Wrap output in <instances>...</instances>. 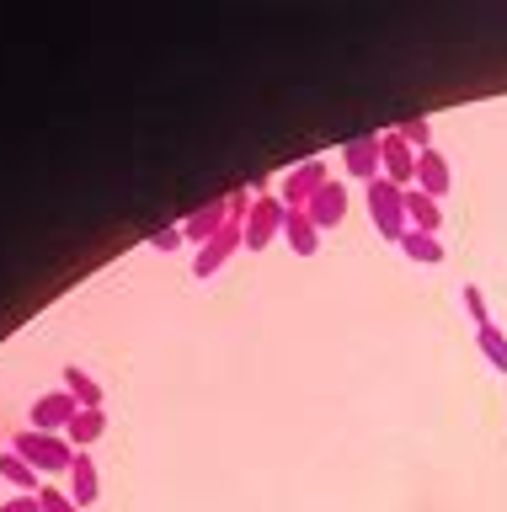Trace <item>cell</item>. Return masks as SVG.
<instances>
[{
    "instance_id": "cell-1",
    "label": "cell",
    "mask_w": 507,
    "mask_h": 512,
    "mask_svg": "<svg viewBox=\"0 0 507 512\" xmlns=\"http://www.w3.org/2000/svg\"><path fill=\"white\" fill-rule=\"evenodd\" d=\"M11 448L33 464L38 475H70V464H75V448H70V438H54V432H17L11 438Z\"/></svg>"
},
{
    "instance_id": "cell-2",
    "label": "cell",
    "mask_w": 507,
    "mask_h": 512,
    "mask_svg": "<svg viewBox=\"0 0 507 512\" xmlns=\"http://www.w3.org/2000/svg\"><path fill=\"white\" fill-rule=\"evenodd\" d=\"M369 219H374V230L385 240H395V246H401V235L411 230V224H406V192L395 182H385V176L369 182Z\"/></svg>"
},
{
    "instance_id": "cell-3",
    "label": "cell",
    "mask_w": 507,
    "mask_h": 512,
    "mask_svg": "<svg viewBox=\"0 0 507 512\" xmlns=\"http://www.w3.org/2000/svg\"><path fill=\"white\" fill-rule=\"evenodd\" d=\"M379 176H385V182H395L401 192L417 187V150H411V144L395 134V128H385V134H379Z\"/></svg>"
},
{
    "instance_id": "cell-4",
    "label": "cell",
    "mask_w": 507,
    "mask_h": 512,
    "mask_svg": "<svg viewBox=\"0 0 507 512\" xmlns=\"http://www.w3.org/2000/svg\"><path fill=\"white\" fill-rule=\"evenodd\" d=\"M283 214H289V208H283V198H273V192L251 203V214H246V251H267V246H273V240L283 235Z\"/></svg>"
},
{
    "instance_id": "cell-5",
    "label": "cell",
    "mask_w": 507,
    "mask_h": 512,
    "mask_svg": "<svg viewBox=\"0 0 507 512\" xmlns=\"http://www.w3.org/2000/svg\"><path fill=\"white\" fill-rule=\"evenodd\" d=\"M75 416H81V406H75L70 390H49V395L33 400V432H54V438H65Z\"/></svg>"
},
{
    "instance_id": "cell-6",
    "label": "cell",
    "mask_w": 507,
    "mask_h": 512,
    "mask_svg": "<svg viewBox=\"0 0 507 512\" xmlns=\"http://www.w3.org/2000/svg\"><path fill=\"white\" fill-rule=\"evenodd\" d=\"M241 246H246V224H235V219H230L225 230H219V235L209 240V246L198 251V262H193V278H214V272L225 267L230 256L241 251Z\"/></svg>"
},
{
    "instance_id": "cell-7",
    "label": "cell",
    "mask_w": 507,
    "mask_h": 512,
    "mask_svg": "<svg viewBox=\"0 0 507 512\" xmlns=\"http://www.w3.org/2000/svg\"><path fill=\"white\" fill-rule=\"evenodd\" d=\"M342 171L353 182H379V134H353L342 144Z\"/></svg>"
},
{
    "instance_id": "cell-8",
    "label": "cell",
    "mask_w": 507,
    "mask_h": 512,
    "mask_svg": "<svg viewBox=\"0 0 507 512\" xmlns=\"http://www.w3.org/2000/svg\"><path fill=\"white\" fill-rule=\"evenodd\" d=\"M326 182H331V176H326V160H305V166H294L289 176H283V208H305Z\"/></svg>"
},
{
    "instance_id": "cell-9",
    "label": "cell",
    "mask_w": 507,
    "mask_h": 512,
    "mask_svg": "<svg viewBox=\"0 0 507 512\" xmlns=\"http://www.w3.org/2000/svg\"><path fill=\"white\" fill-rule=\"evenodd\" d=\"M225 224H230V208H225V198H219V203H203V208H193V214L182 219V240L203 251V246H209V240H214L219 230H225Z\"/></svg>"
},
{
    "instance_id": "cell-10",
    "label": "cell",
    "mask_w": 507,
    "mask_h": 512,
    "mask_svg": "<svg viewBox=\"0 0 507 512\" xmlns=\"http://www.w3.org/2000/svg\"><path fill=\"white\" fill-rule=\"evenodd\" d=\"M305 214L315 219V230H337V224L347 219V182H326V187L305 203Z\"/></svg>"
},
{
    "instance_id": "cell-11",
    "label": "cell",
    "mask_w": 507,
    "mask_h": 512,
    "mask_svg": "<svg viewBox=\"0 0 507 512\" xmlns=\"http://www.w3.org/2000/svg\"><path fill=\"white\" fill-rule=\"evenodd\" d=\"M0 480L11 486V496H38L43 486H49V480H43L33 464L17 454V448H6V454H0Z\"/></svg>"
},
{
    "instance_id": "cell-12",
    "label": "cell",
    "mask_w": 507,
    "mask_h": 512,
    "mask_svg": "<svg viewBox=\"0 0 507 512\" xmlns=\"http://www.w3.org/2000/svg\"><path fill=\"white\" fill-rule=\"evenodd\" d=\"M65 491L75 496V507H91L97 502V491H102V480H97V459L91 454H75V464H70V475H65Z\"/></svg>"
},
{
    "instance_id": "cell-13",
    "label": "cell",
    "mask_w": 507,
    "mask_h": 512,
    "mask_svg": "<svg viewBox=\"0 0 507 512\" xmlns=\"http://www.w3.org/2000/svg\"><path fill=\"white\" fill-rule=\"evenodd\" d=\"M283 240H289L294 256H315V251H321V230H315V219L305 214V208H289V214H283Z\"/></svg>"
},
{
    "instance_id": "cell-14",
    "label": "cell",
    "mask_w": 507,
    "mask_h": 512,
    "mask_svg": "<svg viewBox=\"0 0 507 512\" xmlns=\"http://www.w3.org/2000/svg\"><path fill=\"white\" fill-rule=\"evenodd\" d=\"M449 187H454L449 160H443L438 150H422V155H417V192H427V198H443Z\"/></svg>"
},
{
    "instance_id": "cell-15",
    "label": "cell",
    "mask_w": 507,
    "mask_h": 512,
    "mask_svg": "<svg viewBox=\"0 0 507 512\" xmlns=\"http://www.w3.org/2000/svg\"><path fill=\"white\" fill-rule=\"evenodd\" d=\"M406 224H411V230H422V235H438V230H443L438 198H427V192L411 187V192H406Z\"/></svg>"
},
{
    "instance_id": "cell-16",
    "label": "cell",
    "mask_w": 507,
    "mask_h": 512,
    "mask_svg": "<svg viewBox=\"0 0 507 512\" xmlns=\"http://www.w3.org/2000/svg\"><path fill=\"white\" fill-rule=\"evenodd\" d=\"M65 390L75 395V406H81V411H102V400H107V390H102V384L97 379H91L86 374V368H65Z\"/></svg>"
},
{
    "instance_id": "cell-17",
    "label": "cell",
    "mask_w": 507,
    "mask_h": 512,
    "mask_svg": "<svg viewBox=\"0 0 507 512\" xmlns=\"http://www.w3.org/2000/svg\"><path fill=\"white\" fill-rule=\"evenodd\" d=\"M102 432H107V411H81V416L70 422V432H65V438H70V448H75V454H91V443H97Z\"/></svg>"
},
{
    "instance_id": "cell-18",
    "label": "cell",
    "mask_w": 507,
    "mask_h": 512,
    "mask_svg": "<svg viewBox=\"0 0 507 512\" xmlns=\"http://www.w3.org/2000/svg\"><path fill=\"white\" fill-rule=\"evenodd\" d=\"M401 251H406V262H417V267H438L443 262V240L438 235H422V230H406L401 235Z\"/></svg>"
},
{
    "instance_id": "cell-19",
    "label": "cell",
    "mask_w": 507,
    "mask_h": 512,
    "mask_svg": "<svg viewBox=\"0 0 507 512\" xmlns=\"http://www.w3.org/2000/svg\"><path fill=\"white\" fill-rule=\"evenodd\" d=\"M475 342H481V352H486V363L497 368V374H507V331L491 320V326H481L475 331Z\"/></svg>"
},
{
    "instance_id": "cell-20",
    "label": "cell",
    "mask_w": 507,
    "mask_h": 512,
    "mask_svg": "<svg viewBox=\"0 0 507 512\" xmlns=\"http://www.w3.org/2000/svg\"><path fill=\"white\" fill-rule=\"evenodd\" d=\"M395 134H401L417 155H422V150H433V123H427V118H406V123H395Z\"/></svg>"
},
{
    "instance_id": "cell-21",
    "label": "cell",
    "mask_w": 507,
    "mask_h": 512,
    "mask_svg": "<svg viewBox=\"0 0 507 512\" xmlns=\"http://www.w3.org/2000/svg\"><path fill=\"white\" fill-rule=\"evenodd\" d=\"M459 299H465V315L475 320V331L491 326V310H486V294H481V283H465L459 288Z\"/></svg>"
},
{
    "instance_id": "cell-22",
    "label": "cell",
    "mask_w": 507,
    "mask_h": 512,
    "mask_svg": "<svg viewBox=\"0 0 507 512\" xmlns=\"http://www.w3.org/2000/svg\"><path fill=\"white\" fill-rule=\"evenodd\" d=\"M38 502H43V512H81V507H75V496H70L65 486H43V491H38Z\"/></svg>"
},
{
    "instance_id": "cell-23",
    "label": "cell",
    "mask_w": 507,
    "mask_h": 512,
    "mask_svg": "<svg viewBox=\"0 0 507 512\" xmlns=\"http://www.w3.org/2000/svg\"><path fill=\"white\" fill-rule=\"evenodd\" d=\"M182 246V224H166V230L150 235V251H177Z\"/></svg>"
},
{
    "instance_id": "cell-24",
    "label": "cell",
    "mask_w": 507,
    "mask_h": 512,
    "mask_svg": "<svg viewBox=\"0 0 507 512\" xmlns=\"http://www.w3.org/2000/svg\"><path fill=\"white\" fill-rule=\"evenodd\" d=\"M0 512H43V502H38V496H6Z\"/></svg>"
}]
</instances>
